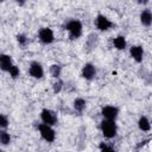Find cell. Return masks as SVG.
<instances>
[{
	"label": "cell",
	"mask_w": 152,
	"mask_h": 152,
	"mask_svg": "<svg viewBox=\"0 0 152 152\" xmlns=\"http://www.w3.org/2000/svg\"><path fill=\"white\" fill-rule=\"evenodd\" d=\"M63 87H64V83H63V81L61 80V78H58L55 83H53V86H52V90H53V94H58V93H61V90L63 89Z\"/></svg>",
	"instance_id": "44dd1931"
},
{
	"label": "cell",
	"mask_w": 152,
	"mask_h": 152,
	"mask_svg": "<svg viewBox=\"0 0 152 152\" xmlns=\"http://www.w3.org/2000/svg\"><path fill=\"white\" fill-rule=\"evenodd\" d=\"M100 152H118L115 148H113L112 146L104 144V142H101L100 144Z\"/></svg>",
	"instance_id": "603a6c76"
},
{
	"label": "cell",
	"mask_w": 152,
	"mask_h": 152,
	"mask_svg": "<svg viewBox=\"0 0 152 152\" xmlns=\"http://www.w3.org/2000/svg\"><path fill=\"white\" fill-rule=\"evenodd\" d=\"M40 120L43 124L52 127L58 124V115L55 110H52L50 108H43L40 110Z\"/></svg>",
	"instance_id": "277c9868"
},
{
	"label": "cell",
	"mask_w": 152,
	"mask_h": 152,
	"mask_svg": "<svg viewBox=\"0 0 152 152\" xmlns=\"http://www.w3.org/2000/svg\"><path fill=\"white\" fill-rule=\"evenodd\" d=\"M0 152H5V151H4V150H1V148H0Z\"/></svg>",
	"instance_id": "cb8c5ba5"
},
{
	"label": "cell",
	"mask_w": 152,
	"mask_h": 152,
	"mask_svg": "<svg viewBox=\"0 0 152 152\" xmlns=\"http://www.w3.org/2000/svg\"><path fill=\"white\" fill-rule=\"evenodd\" d=\"M96 75H97V70H96V66H95L93 63L88 62V63H86V64L82 66L81 76H82L84 80H87V81H93V80L96 77Z\"/></svg>",
	"instance_id": "9c48e42d"
},
{
	"label": "cell",
	"mask_w": 152,
	"mask_h": 152,
	"mask_svg": "<svg viewBox=\"0 0 152 152\" xmlns=\"http://www.w3.org/2000/svg\"><path fill=\"white\" fill-rule=\"evenodd\" d=\"M138 127L142 132H150L151 131V122L150 119L146 115H141L138 120Z\"/></svg>",
	"instance_id": "5bb4252c"
},
{
	"label": "cell",
	"mask_w": 152,
	"mask_h": 152,
	"mask_svg": "<svg viewBox=\"0 0 152 152\" xmlns=\"http://www.w3.org/2000/svg\"><path fill=\"white\" fill-rule=\"evenodd\" d=\"M63 27L68 32V37L70 40L78 39L83 33V25L78 19H69L68 21H65Z\"/></svg>",
	"instance_id": "6da1fadb"
},
{
	"label": "cell",
	"mask_w": 152,
	"mask_h": 152,
	"mask_svg": "<svg viewBox=\"0 0 152 152\" xmlns=\"http://www.w3.org/2000/svg\"><path fill=\"white\" fill-rule=\"evenodd\" d=\"M139 19H140V23L142 26L145 27H150L151 24H152V12L150 8H144L140 14H139Z\"/></svg>",
	"instance_id": "7c38bea8"
},
{
	"label": "cell",
	"mask_w": 152,
	"mask_h": 152,
	"mask_svg": "<svg viewBox=\"0 0 152 152\" xmlns=\"http://www.w3.org/2000/svg\"><path fill=\"white\" fill-rule=\"evenodd\" d=\"M50 74L53 78L58 80L61 77V74H62V66L59 64H52L50 65Z\"/></svg>",
	"instance_id": "ac0fdd59"
},
{
	"label": "cell",
	"mask_w": 152,
	"mask_h": 152,
	"mask_svg": "<svg viewBox=\"0 0 152 152\" xmlns=\"http://www.w3.org/2000/svg\"><path fill=\"white\" fill-rule=\"evenodd\" d=\"M11 141H12L11 134L6 129H0V144L6 146V145H10Z\"/></svg>",
	"instance_id": "e0dca14e"
},
{
	"label": "cell",
	"mask_w": 152,
	"mask_h": 152,
	"mask_svg": "<svg viewBox=\"0 0 152 152\" xmlns=\"http://www.w3.org/2000/svg\"><path fill=\"white\" fill-rule=\"evenodd\" d=\"M97 44H99V36L96 33H94V32L90 33L88 36V38H87V48L89 50H93V49H95L97 46Z\"/></svg>",
	"instance_id": "2e32d148"
},
{
	"label": "cell",
	"mask_w": 152,
	"mask_h": 152,
	"mask_svg": "<svg viewBox=\"0 0 152 152\" xmlns=\"http://www.w3.org/2000/svg\"><path fill=\"white\" fill-rule=\"evenodd\" d=\"M113 45H114V48L116 50L122 51V50H125L127 48V40H126V38L124 36H118V37H115L113 39Z\"/></svg>",
	"instance_id": "9a60e30c"
},
{
	"label": "cell",
	"mask_w": 152,
	"mask_h": 152,
	"mask_svg": "<svg viewBox=\"0 0 152 152\" xmlns=\"http://www.w3.org/2000/svg\"><path fill=\"white\" fill-rule=\"evenodd\" d=\"M10 126V120L6 114L0 113V129H6Z\"/></svg>",
	"instance_id": "ffe728a7"
},
{
	"label": "cell",
	"mask_w": 152,
	"mask_h": 152,
	"mask_svg": "<svg viewBox=\"0 0 152 152\" xmlns=\"http://www.w3.org/2000/svg\"><path fill=\"white\" fill-rule=\"evenodd\" d=\"M129 55L137 63H141L144 59V48L141 45H132L129 48Z\"/></svg>",
	"instance_id": "30bf717a"
},
{
	"label": "cell",
	"mask_w": 152,
	"mask_h": 152,
	"mask_svg": "<svg viewBox=\"0 0 152 152\" xmlns=\"http://www.w3.org/2000/svg\"><path fill=\"white\" fill-rule=\"evenodd\" d=\"M94 24H95V27L101 31V32H104V31H108L110 30L112 27H114V23L108 19L104 14H101L99 13L96 17H95V20H94Z\"/></svg>",
	"instance_id": "5b68a950"
},
{
	"label": "cell",
	"mask_w": 152,
	"mask_h": 152,
	"mask_svg": "<svg viewBox=\"0 0 152 152\" xmlns=\"http://www.w3.org/2000/svg\"><path fill=\"white\" fill-rule=\"evenodd\" d=\"M38 39L45 45L51 44L55 42V33L50 27H42L38 31Z\"/></svg>",
	"instance_id": "52a82bcc"
},
{
	"label": "cell",
	"mask_w": 152,
	"mask_h": 152,
	"mask_svg": "<svg viewBox=\"0 0 152 152\" xmlns=\"http://www.w3.org/2000/svg\"><path fill=\"white\" fill-rule=\"evenodd\" d=\"M14 65L13 63V59L10 55L7 53H0V70L1 71H5V72H8L10 69Z\"/></svg>",
	"instance_id": "8fae6325"
},
{
	"label": "cell",
	"mask_w": 152,
	"mask_h": 152,
	"mask_svg": "<svg viewBox=\"0 0 152 152\" xmlns=\"http://www.w3.org/2000/svg\"><path fill=\"white\" fill-rule=\"evenodd\" d=\"M8 74H10V76H11L13 80H15V78H18V77H19V75H20V70H19V68L14 64V65L10 69Z\"/></svg>",
	"instance_id": "7402d4cb"
},
{
	"label": "cell",
	"mask_w": 152,
	"mask_h": 152,
	"mask_svg": "<svg viewBox=\"0 0 152 152\" xmlns=\"http://www.w3.org/2000/svg\"><path fill=\"white\" fill-rule=\"evenodd\" d=\"M37 129H38L42 139L45 140L46 142L51 144V142H53L56 140V132H55V129L51 126L45 125V124L42 122V124L37 125Z\"/></svg>",
	"instance_id": "3957f363"
},
{
	"label": "cell",
	"mask_w": 152,
	"mask_h": 152,
	"mask_svg": "<svg viewBox=\"0 0 152 152\" xmlns=\"http://www.w3.org/2000/svg\"><path fill=\"white\" fill-rule=\"evenodd\" d=\"M15 38H17V43H18L21 48L27 46V44L30 43V39H28V37H27L25 33H18Z\"/></svg>",
	"instance_id": "d6986e66"
},
{
	"label": "cell",
	"mask_w": 152,
	"mask_h": 152,
	"mask_svg": "<svg viewBox=\"0 0 152 152\" xmlns=\"http://www.w3.org/2000/svg\"><path fill=\"white\" fill-rule=\"evenodd\" d=\"M72 107H74L76 113L82 114L84 112V109L87 108V101L83 97H76L72 102Z\"/></svg>",
	"instance_id": "4fadbf2b"
},
{
	"label": "cell",
	"mask_w": 152,
	"mask_h": 152,
	"mask_svg": "<svg viewBox=\"0 0 152 152\" xmlns=\"http://www.w3.org/2000/svg\"><path fill=\"white\" fill-rule=\"evenodd\" d=\"M100 129L101 133L104 138L107 139H113L116 137L118 134V126L115 124V121H110V120H102L100 122Z\"/></svg>",
	"instance_id": "7a4b0ae2"
},
{
	"label": "cell",
	"mask_w": 152,
	"mask_h": 152,
	"mask_svg": "<svg viewBox=\"0 0 152 152\" xmlns=\"http://www.w3.org/2000/svg\"><path fill=\"white\" fill-rule=\"evenodd\" d=\"M28 75L36 80H40L44 77V68L37 61H31L28 64Z\"/></svg>",
	"instance_id": "8992f818"
},
{
	"label": "cell",
	"mask_w": 152,
	"mask_h": 152,
	"mask_svg": "<svg viewBox=\"0 0 152 152\" xmlns=\"http://www.w3.org/2000/svg\"><path fill=\"white\" fill-rule=\"evenodd\" d=\"M119 108L116 106H112V104H108V106H104L102 107L101 109V115L103 116L104 120H110V121H116L118 116H119Z\"/></svg>",
	"instance_id": "ba28073f"
},
{
	"label": "cell",
	"mask_w": 152,
	"mask_h": 152,
	"mask_svg": "<svg viewBox=\"0 0 152 152\" xmlns=\"http://www.w3.org/2000/svg\"><path fill=\"white\" fill-rule=\"evenodd\" d=\"M137 152H139V151H137Z\"/></svg>",
	"instance_id": "d4e9b609"
}]
</instances>
